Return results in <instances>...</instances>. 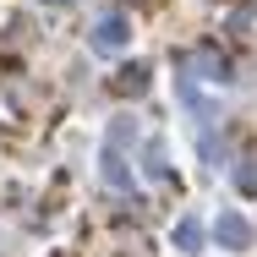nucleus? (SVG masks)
<instances>
[{
  "mask_svg": "<svg viewBox=\"0 0 257 257\" xmlns=\"http://www.w3.org/2000/svg\"><path fill=\"white\" fill-rule=\"evenodd\" d=\"M219 241H224V246H246V219L224 213V219H219Z\"/></svg>",
  "mask_w": 257,
  "mask_h": 257,
  "instance_id": "f03ea898",
  "label": "nucleus"
},
{
  "mask_svg": "<svg viewBox=\"0 0 257 257\" xmlns=\"http://www.w3.org/2000/svg\"><path fill=\"white\" fill-rule=\"evenodd\" d=\"M126 44V22L120 17H104L99 22V50H120Z\"/></svg>",
  "mask_w": 257,
  "mask_h": 257,
  "instance_id": "f257e3e1",
  "label": "nucleus"
}]
</instances>
